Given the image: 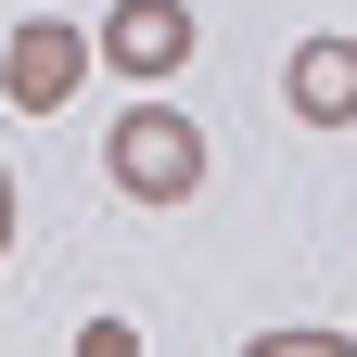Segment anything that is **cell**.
I'll list each match as a JSON object with an SVG mask.
<instances>
[{"instance_id": "cell-1", "label": "cell", "mask_w": 357, "mask_h": 357, "mask_svg": "<svg viewBox=\"0 0 357 357\" xmlns=\"http://www.w3.org/2000/svg\"><path fill=\"white\" fill-rule=\"evenodd\" d=\"M102 166H115L128 204H192L204 192V128L178 115V102H128L115 141H102Z\"/></svg>"}, {"instance_id": "cell-2", "label": "cell", "mask_w": 357, "mask_h": 357, "mask_svg": "<svg viewBox=\"0 0 357 357\" xmlns=\"http://www.w3.org/2000/svg\"><path fill=\"white\" fill-rule=\"evenodd\" d=\"M77 89H89V26L26 13V26H13V52H0V102H13V115H64Z\"/></svg>"}, {"instance_id": "cell-3", "label": "cell", "mask_w": 357, "mask_h": 357, "mask_svg": "<svg viewBox=\"0 0 357 357\" xmlns=\"http://www.w3.org/2000/svg\"><path fill=\"white\" fill-rule=\"evenodd\" d=\"M128 89H153V77H178L192 64V0H115L102 13V38H89Z\"/></svg>"}, {"instance_id": "cell-4", "label": "cell", "mask_w": 357, "mask_h": 357, "mask_svg": "<svg viewBox=\"0 0 357 357\" xmlns=\"http://www.w3.org/2000/svg\"><path fill=\"white\" fill-rule=\"evenodd\" d=\"M281 102H294L306 128H357V38H294Z\"/></svg>"}, {"instance_id": "cell-5", "label": "cell", "mask_w": 357, "mask_h": 357, "mask_svg": "<svg viewBox=\"0 0 357 357\" xmlns=\"http://www.w3.org/2000/svg\"><path fill=\"white\" fill-rule=\"evenodd\" d=\"M0 255H13V166H0Z\"/></svg>"}]
</instances>
